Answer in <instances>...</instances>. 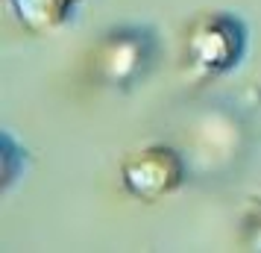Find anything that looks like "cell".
<instances>
[{"instance_id":"obj_1","label":"cell","mask_w":261,"mask_h":253,"mask_svg":"<svg viewBox=\"0 0 261 253\" xmlns=\"http://www.w3.org/2000/svg\"><path fill=\"white\" fill-rule=\"evenodd\" d=\"M241 44H244V33L235 18L208 15L191 30L188 59L200 74H220L238 62Z\"/></svg>"},{"instance_id":"obj_2","label":"cell","mask_w":261,"mask_h":253,"mask_svg":"<svg viewBox=\"0 0 261 253\" xmlns=\"http://www.w3.org/2000/svg\"><path fill=\"white\" fill-rule=\"evenodd\" d=\"M182 180V168L173 150L167 147H150L138 156H132L123 165V182L138 197H159L167 194Z\"/></svg>"},{"instance_id":"obj_3","label":"cell","mask_w":261,"mask_h":253,"mask_svg":"<svg viewBox=\"0 0 261 253\" xmlns=\"http://www.w3.org/2000/svg\"><path fill=\"white\" fill-rule=\"evenodd\" d=\"M18 21L33 33H50L68 18L76 0H9Z\"/></svg>"}]
</instances>
